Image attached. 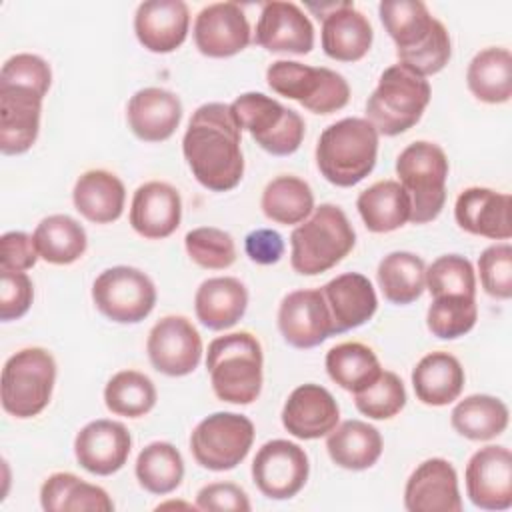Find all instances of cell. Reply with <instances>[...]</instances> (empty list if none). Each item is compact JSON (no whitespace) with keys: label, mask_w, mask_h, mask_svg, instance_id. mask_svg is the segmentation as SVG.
I'll return each mask as SVG.
<instances>
[{"label":"cell","mask_w":512,"mask_h":512,"mask_svg":"<svg viewBox=\"0 0 512 512\" xmlns=\"http://www.w3.org/2000/svg\"><path fill=\"white\" fill-rule=\"evenodd\" d=\"M242 130L230 104L208 102L194 110L182 138V152L192 176L212 192L236 188L244 176Z\"/></svg>","instance_id":"cell-1"},{"label":"cell","mask_w":512,"mask_h":512,"mask_svg":"<svg viewBox=\"0 0 512 512\" xmlns=\"http://www.w3.org/2000/svg\"><path fill=\"white\" fill-rule=\"evenodd\" d=\"M382 26L396 44L400 64L420 76L438 74L450 60L452 44L446 26L436 20L420 0H382L378 6Z\"/></svg>","instance_id":"cell-2"},{"label":"cell","mask_w":512,"mask_h":512,"mask_svg":"<svg viewBox=\"0 0 512 512\" xmlns=\"http://www.w3.org/2000/svg\"><path fill=\"white\" fill-rule=\"evenodd\" d=\"M378 136L366 118H342L330 124L316 144L320 174L340 188L362 182L376 166Z\"/></svg>","instance_id":"cell-3"},{"label":"cell","mask_w":512,"mask_h":512,"mask_svg":"<svg viewBox=\"0 0 512 512\" xmlns=\"http://www.w3.org/2000/svg\"><path fill=\"white\" fill-rule=\"evenodd\" d=\"M356 244V232L336 204H320L290 234V264L302 276L328 272Z\"/></svg>","instance_id":"cell-4"},{"label":"cell","mask_w":512,"mask_h":512,"mask_svg":"<svg viewBox=\"0 0 512 512\" xmlns=\"http://www.w3.org/2000/svg\"><path fill=\"white\" fill-rule=\"evenodd\" d=\"M262 346L250 332H232L208 344L206 368L218 400L252 404L262 390Z\"/></svg>","instance_id":"cell-5"},{"label":"cell","mask_w":512,"mask_h":512,"mask_svg":"<svg viewBox=\"0 0 512 512\" xmlns=\"http://www.w3.org/2000/svg\"><path fill=\"white\" fill-rule=\"evenodd\" d=\"M432 98L424 76L404 64L388 66L366 102V120L378 134L398 136L416 126Z\"/></svg>","instance_id":"cell-6"},{"label":"cell","mask_w":512,"mask_h":512,"mask_svg":"<svg viewBox=\"0 0 512 512\" xmlns=\"http://www.w3.org/2000/svg\"><path fill=\"white\" fill-rule=\"evenodd\" d=\"M396 174L410 196V222L436 220L446 202L448 158L444 150L434 142L416 140L398 154Z\"/></svg>","instance_id":"cell-7"},{"label":"cell","mask_w":512,"mask_h":512,"mask_svg":"<svg viewBox=\"0 0 512 512\" xmlns=\"http://www.w3.org/2000/svg\"><path fill=\"white\" fill-rule=\"evenodd\" d=\"M56 382V360L40 346L22 348L2 368V408L14 418L38 416L50 402Z\"/></svg>","instance_id":"cell-8"},{"label":"cell","mask_w":512,"mask_h":512,"mask_svg":"<svg viewBox=\"0 0 512 512\" xmlns=\"http://www.w3.org/2000/svg\"><path fill=\"white\" fill-rule=\"evenodd\" d=\"M230 110L240 130H246L262 150L274 156L294 154L304 140L302 116L262 92L240 94Z\"/></svg>","instance_id":"cell-9"},{"label":"cell","mask_w":512,"mask_h":512,"mask_svg":"<svg viewBox=\"0 0 512 512\" xmlns=\"http://www.w3.org/2000/svg\"><path fill=\"white\" fill-rule=\"evenodd\" d=\"M272 92L300 102L314 114H332L350 100L346 78L330 68H316L296 60H276L266 70Z\"/></svg>","instance_id":"cell-10"},{"label":"cell","mask_w":512,"mask_h":512,"mask_svg":"<svg viewBox=\"0 0 512 512\" xmlns=\"http://www.w3.org/2000/svg\"><path fill=\"white\" fill-rule=\"evenodd\" d=\"M252 442V420L236 412H214L200 420L190 434L194 460L214 472L236 468L248 456Z\"/></svg>","instance_id":"cell-11"},{"label":"cell","mask_w":512,"mask_h":512,"mask_svg":"<svg viewBox=\"0 0 512 512\" xmlns=\"http://www.w3.org/2000/svg\"><path fill=\"white\" fill-rule=\"evenodd\" d=\"M92 300L102 316L118 324H138L156 306V286L132 266L102 270L92 284Z\"/></svg>","instance_id":"cell-12"},{"label":"cell","mask_w":512,"mask_h":512,"mask_svg":"<svg viewBox=\"0 0 512 512\" xmlns=\"http://www.w3.org/2000/svg\"><path fill=\"white\" fill-rule=\"evenodd\" d=\"M310 474V462L296 442L270 440L252 460V480L270 500H288L296 496Z\"/></svg>","instance_id":"cell-13"},{"label":"cell","mask_w":512,"mask_h":512,"mask_svg":"<svg viewBox=\"0 0 512 512\" xmlns=\"http://www.w3.org/2000/svg\"><path fill=\"white\" fill-rule=\"evenodd\" d=\"M146 352L154 370L166 376L194 372L202 358V338L196 326L184 316L160 318L146 340Z\"/></svg>","instance_id":"cell-14"},{"label":"cell","mask_w":512,"mask_h":512,"mask_svg":"<svg viewBox=\"0 0 512 512\" xmlns=\"http://www.w3.org/2000/svg\"><path fill=\"white\" fill-rule=\"evenodd\" d=\"M466 494L482 510L512 506V454L506 446H484L466 464Z\"/></svg>","instance_id":"cell-15"},{"label":"cell","mask_w":512,"mask_h":512,"mask_svg":"<svg viewBox=\"0 0 512 512\" xmlns=\"http://www.w3.org/2000/svg\"><path fill=\"white\" fill-rule=\"evenodd\" d=\"M278 330L282 338L300 350L322 344L332 332V318L320 288L294 290L278 308Z\"/></svg>","instance_id":"cell-16"},{"label":"cell","mask_w":512,"mask_h":512,"mask_svg":"<svg viewBox=\"0 0 512 512\" xmlns=\"http://www.w3.org/2000/svg\"><path fill=\"white\" fill-rule=\"evenodd\" d=\"M250 24L236 2L204 6L194 20V44L208 58H228L250 44Z\"/></svg>","instance_id":"cell-17"},{"label":"cell","mask_w":512,"mask_h":512,"mask_svg":"<svg viewBox=\"0 0 512 512\" xmlns=\"http://www.w3.org/2000/svg\"><path fill=\"white\" fill-rule=\"evenodd\" d=\"M132 450V436L122 422L98 418L88 422L74 438L78 464L96 476L118 472Z\"/></svg>","instance_id":"cell-18"},{"label":"cell","mask_w":512,"mask_h":512,"mask_svg":"<svg viewBox=\"0 0 512 512\" xmlns=\"http://www.w3.org/2000/svg\"><path fill=\"white\" fill-rule=\"evenodd\" d=\"M254 42L268 52L308 54L314 48V26L308 14L294 2H264Z\"/></svg>","instance_id":"cell-19"},{"label":"cell","mask_w":512,"mask_h":512,"mask_svg":"<svg viewBox=\"0 0 512 512\" xmlns=\"http://www.w3.org/2000/svg\"><path fill=\"white\" fill-rule=\"evenodd\" d=\"M42 96L24 86L0 84V152L24 154L40 132Z\"/></svg>","instance_id":"cell-20"},{"label":"cell","mask_w":512,"mask_h":512,"mask_svg":"<svg viewBox=\"0 0 512 512\" xmlns=\"http://www.w3.org/2000/svg\"><path fill=\"white\" fill-rule=\"evenodd\" d=\"M340 420L336 398L320 384H302L294 388L282 408V426L300 440L328 436Z\"/></svg>","instance_id":"cell-21"},{"label":"cell","mask_w":512,"mask_h":512,"mask_svg":"<svg viewBox=\"0 0 512 512\" xmlns=\"http://www.w3.org/2000/svg\"><path fill=\"white\" fill-rule=\"evenodd\" d=\"M404 506L410 512H460L462 498L454 466L444 458L424 460L406 482Z\"/></svg>","instance_id":"cell-22"},{"label":"cell","mask_w":512,"mask_h":512,"mask_svg":"<svg viewBox=\"0 0 512 512\" xmlns=\"http://www.w3.org/2000/svg\"><path fill=\"white\" fill-rule=\"evenodd\" d=\"M190 10L182 0H146L134 14L138 42L154 52L168 54L180 48L188 36Z\"/></svg>","instance_id":"cell-23"},{"label":"cell","mask_w":512,"mask_h":512,"mask_svg":"<svg viewBox=\"0 0 512 512\" xmlns=\"http://www.w3.org/2000/svg\"><path fill=\"white\" fill-rule=\"evenodd\" d=\"M182 220L180 192L160 180L136 188L130 204V226L148 240H162L176 232Z\"/></svg>","instance_id":"cell-24"},{"label":"cell","mask_w":512,"mask_h":512,"mask_svg":"<svg viewBox=\"0 0 512 512\" xmlns=\"http://www.w3.org/2000/svg\"><path fill=\"white\" fill-rule=\"evenodd\" d=\"M510 204V194L472 186L458 194L454 204V218L458 226L468 234L484 236L490 240H508L512 236Z\"/></svg>","instance_id":"cell-25"},{"label":"cell","mask_w":512,"mask_h":512,"mask_svg":"<svg viewBox=\"0 0 512 512\" xmlns=\"http://www.w3.org/2000/svg\"><path fill=\"white\" fill-rule=\"evenodd\" d=\"M320 290L332 318L334 334H344L366 324L378 308L374 286L360 272H344L326 282Z\"/></svg>","instance_id":"cell-26"},{"label":"cell","mask_w":512,"mask_h":512,"mask_svg":"<svg viewBox=\"0 0 512 512\" xmlns=\"http://www.w3.org/2000/svg\"><path fill=\"white\" fill-rule=\"evenodd\" d=\"M126 120L138 140L164 142L182 120V102L170 90L142 88L128 100Z\"/></svg>","instance_id":"cell-27"},{"label":"cell","mask_w":512,"mask_h":512,"mask_svg":"<svg viewBox=\"0 0 512 512\" xmlns=\"http://www.w3.org/2000/svg\"><path fill=\"white\" fill-rule=\"evenodd\" d=\"M374 40L370 20L352 2H338L322 16V50L338 62L362 60Z\"/></svg>","instance_id":"cell-28"},{"label":"cell","mask_w":512,"mask_h":512,"mask_svg":"<svg viewBox=\"0 0 512 512\" xmlns=\"http://www.w3.org/2000/svg\"><path fill=\"white\" fill-rule=\"evenodd\" d=\"M248 290L232 276L204 280L194 296L196 318L210 330L232 328L246 312Z\"/></svg>","instance_id":"cell-29"},{"label":"cell","mask_w":512,"mask_h":512,"mask_svg":"<svg viewBox=\"0 0 512 512\" xmlns=\"http://www.w3.org/2000/svg\"><path fill=\"white\" fill-rule=\"evenodd\" d=\"M464 368L448 352H430L412 370V388L426 406H446L458 400L464 388Z\"/></svg>","instance_id":"cell-30"},{"label":"cell","mask_w":512,"mask_h":512,"mask_svg":"<svg viewBox=\"0 0 512 512\" xmlns=\"http://www.w3.org/2000/svg\"><path fill=\"white\" fill-rule=\"evenodd\" d=\"M72 202L86 220L110 224L122 216L126 188L122 180L108 170H88L76 180Z\"/></svg>","instance_id":"cell-31"},{"label":"cell","mask_w":512,"mask_h":512,"mask_svg":"<svg viewBox=\"0 0 512 512\" xmlns=\"http://www.w3.org/2000/svg\"><path fill=\"white\" fill-rule=\"evenodd\" d=\"M358 214L370 232L384 234L410 222V196L396 180H380L360 192Z\"/></svg>","instance_id":"cell-32"},{"label":"cell","mask_w":512,"mask_h":512,"mask_svg":"<svg viewBox=\"0 0 512 512\" xmlns=\"http://www.w3.org/2000/svg\"><path fill=\"white\" fill-rule=\"evenodd\" d=\"M330 460L346 470H366L382 454L380 432L364 420H346L326 438Z\"/></svg>","instance_id":"cell-33"},{"label":"cell","mask_w":512,"mask_h":512,"mask_svg":"<svg viewBox=\"0 0 512 512\" xmlns=\"http://www.w3.org/2000/svg\"><path fill=\"white\" fill-rule=\"evenodd\" d=\"M40 504L46 512H112L114 502L108 492L88 484L72 472L50 474L40 488Z\"/></svg>","instance_id":"cell-34"},{"label":"cell","mask_w":512,"mask_h":512,"mask_svg":"<svg viewBox=\"0 0 512 512\" xmlns=\"http://www.w3.org/2000/svg\"><path fill=\"white\" fill-rule=\"evenodd\" d=\"M468 90L486 104H504L512 96V54L502 46L480 50L466 70Z\"/></svg>","instance_id":"cell-35"},{"label":"cell","mask_w":512,"mask_h":512,"mask_svg":"<svg viewBox=\"0 0 512 512\" xmlns=\"http://www.w3.org/2000/svg\"><path fill=\"white\" fill-rule=\"evenodd\" d=\"M508 416V406L500 398L490 394H472L454 406L450 424L460 436L484 442L500 436L508 428Z\"/></svg>","instance_id":"cell-36"},{"label":"cell","mask_w":512,"mask_h":512,"mask_svg":"<svg viewBox=\"0 0 512 512\" xmlns=\"http://www.w3.org/2000/svg\"><path fill=\"white\" fill-rule=\"evenodd\" d=\"M38 256L48 264L66 266L76 262L88 246L86 230L68 214H52L40 220L34 234Z\"/></svg>","instance_id":"cell-37"},{"label":"cell","mask_w":512,"mask_h":512,"mask_svg":"<svg viewBox=\"0 0 512 512\" xmlns=\"http://www.w3.org/2000/svg\"><path fill=\"white\" fill-rule=\"evenodd\" d=\"M376 280L388 302L398 306L412 304L426 288L424 260L404 250L390 252L380 260Z\"/></svg>","instance_id":"cell-38"},{"label":"cell","mask_w":512,"mask_h":512,"mask_svg":"<svg viewBox=\"0 0 512 512\" xmlns=\"http://www.w3.org/2000/svg\"><path fill=\"white\" fill-rule=\"evenodd\" d=\"M260 206L268 220L282 226H294L302 224L312 214L314 194L308 182L284 174L266 184Z\"/></svg>","instance_id":"cell-39"},{"label":"cell","mask_w":512,"mask_h":512,"mask_svg":"<svg viewBox=\"0 0 512 512\" xmlns=\"http://www.w3.org/2000/svg\"><path fill=\"white\" fill-rule=\"evenodd\" d=\"M326 372L340 388L356 394L368 388L382 372L378 356L360 342H342L328 350Z\"/></svg>","instance_id":"cell-40"},{"label":"cell","mask_w":512,"mask_h":512,"mask_svg":"<svg viewBox=\"0 0 512 512\" xmlns=\"http://www.w3.org/2000/svg\"><path fill=\"white\" fill-rule=\"evenodd\" d=\"M138 484L156 496L174 492L184 478V460L178 448L170 442H152L144 446L136 458Z\"/></svg>","instance_id":"cell-41"},{"label":"cell","mask_w":512,"mask_h":512,"mask_svg":"<svg viewBox=\"0 0 512 512\" xmlns=\"http://www.w3.org/2000/svg\"><path fill=\"white\" fill-rule=\"evenodd\" d=\"M154 382L138 370L116 372L104 388V404L116 416L140 418L156 404Z\"/></svg>","instance_id":"cell-42"},{"label":"cell","mask_w":512,"mask_h":512,"mask_svg":"<svg viewBox=\"0 0 512 512\" xmlns=\"http://www.w3.org/2000/svg\"><path fill=\"white\" fill-rule=\"evenodd\" d=\"M478 318L476 300L470 296H438L426 312V326L432 336L456 340L468 334Z\"/></svg>","instance_id":"cell-43"},{"label":"cell","mask_w":512,"mask_h":512,"mask_svg":"<svg viewBox=\"0 0 512 512\" xmlns=\"http://www.w3.org/2000/svg\"><path fill=\"white\" fill-rule=\"evenodd\" d=\"M426 288L438 296H476V274L468 258L460 254L438 256L426 268Z\"/></svg>","instance_id":"cell-44"},{"label":"cell","mask_w":512,"mask_h":512,"mask_svg":"<svg viewBox=\"0 0 512 512\" xmlns=\"http://www.w3.org/2000/svg\"><path fill=\"white\" fill-rule=\"evenodd\" d=\"M184 246L194 264L206 270H224L236 262L232 236L214 226H200L184 236Z\"/></svg>","instance_id":"cell-45"},{"label":"cell","mask_w":512,"mask_h":512,"mask_svg":"<svg viewBox=\"0 0 512 512\" xmlns=\"http://www.w3.org/2000/svg\"><path fill=\"white\" fill-rule=\"evenodd\" d=\"M354 404L372 420H388L406 406V388L398 374L382 370L368 388L354 394Z\"/></svg>","instance_id":"cell-46"},{"label":"cell","mask_w":512,"mask_h":512,"mask_svg":"<svg viewBox=\"0 0 512 512\" xmlns=\"http://www.w3.org/2000/svg\"><path fill=\"white\" fill-rule=\"evenodd\" d=\"M480 284L498 300L512 298V246L508 242L488 246L478 258Z\"/></svg>","instance_id":"cell-47"},{"label":"cell","mask_w":512,"mask_h":512,"mask_svg":"<svg viewBox=\"0 0 512 512\" xmlns=\"http://www.w3.org/2000/svg\"><path fill=\"white\" fill-rule=\"evenodd\" d=\"M0 84L24 86L38 92L44 98L52 84V70L42 56L28 52L14 54L4 62L0 70Z\"/></svg>","instance_id":"cell-48"},{"label":"cell","mask_w":512,"mask_h":512,"mask_svg":"<svg viewBox=\"0 0 512 512\" xmlns=\"http://www.w3.org/2000/svg\"><path fill=\"white\" fill-rule=\"evenodd\" d=\"M34 300V286L26 272H0V320L22 318Z\"/></svg>","instance_id":"cell-49"},{"label":"cell","mask_w":512,"mask_h":512,"mask_svg":"<svg viewBox=\"0 0 512 512\" xmlns=\"http://www.w3.org/2000/svg\"><path fill=\"white\" fill-rule=\"evenodd\" d=\"M196 508L198 510L248 512L252 506H250L248 494L240 486H236L232 482H212L198 490Z\"/></svg>","instance_id":"cell-50"},{"label":"cell","mask_w":512,"mask_h":512,"mask_svg":"<svg viewBox=\"0 0 512 512\" xmlns=\"http://www.w3.org/2000/svg\"><path fill=\"white\" fill-rule=\"evenodd\" d=\"M0 246H2L0 270H6V272H26L40 258L34 238L20 230L2 234Z\"/></svg>","instance_id":"cell-51"},{"label":"cell","mask_w":512,"mask_h":512,"mask_svg":"<svg viewBox=\"0 0 512 512\" xmlns=\"http://www.w3.org/2000/svg\"><path fill=\"white\" fill-rule=\"evenodd\" d=\"M248 258L260 266L276 264L284 254V240L272 228H256L244 238Z\"/></svg>","instance_id":"cell-52"}]
</instances>
